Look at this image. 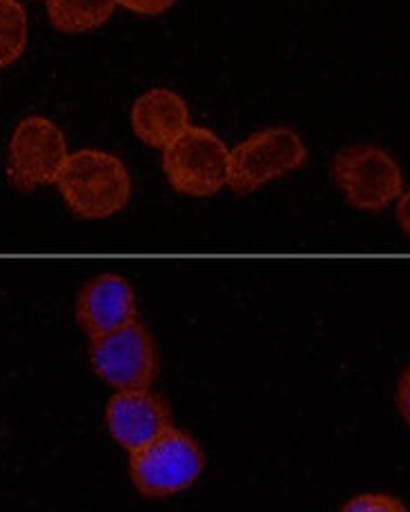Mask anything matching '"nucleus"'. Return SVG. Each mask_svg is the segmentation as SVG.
<instances>
[{
    "label": "nucleus",
    "instance_id": "20e7f679",
    "mask_svg": "<svg viewBox=\"0 0 410 512\" xmlns=\"http://www.w3.org/2000/svg\"><path fill=\"white\" fill-rule=\"evenodd\" d=\"M163 172L179 194L205 199L228 185L230 150L214 132L190 125L163 150Z\"/></svg>",
    "mask_w": 410,
    "mask_h": 512
},
{
    "label": "nucleus",
    "instance_id": "6e6552de",
    "mask_svg": "<svg viewBox=\"0 0 410 512\" xmlns=\"http://www.w3.org/2000/svg\"><path fill=\"white\" fill-rule=\"evenodd\" d=\"M105 423L119 446L136 452L172 428V415L165 399L150 390H116L107 403Z\"/></svg>",
    "mask_w": 410,
    "mask_h": 512
},
{
    "label": "nucleus",
    "instance_id": "ddd939ff",
    "mask_svg": "<svg viewBox=\"0 0 410 512\" xmlns=\"http://www.w3.org/2000/svg\"><path fill=\"white\" fill-rule=\"evenodd\" d=\"M341 512H408L402 504V499L393 495H384V492H366V495H357L341 508Z\"/></svg>",
    "mask_w": 410,
    "mask_h": 512
},
{
    "label": "nucleus",
    "instance_id": "7ed1b4c3",
    "mask_svg": "<svg viewBox=\"0 0 410 512\" xmlns=\"http://www.w3.org/2000/svg\"><path fill=\"white\" fill-rule=\"evenodd\" d=\"M330 172L355 210L382 212L404 194L402 167L377 145L346 147L335 156Z\"/></svg>",
    "mask_w": 410,
    "mask_h": 512
},
{
    "label": "nucleus",
    "instance_id": "f8f14e48",
    "mask_svg": "<svg viewBox=\"0 0 410 512\" xmlns=\"http://www.w3.org/2000/svg\"><path fill=\"white\" fill-rule=\"evenodd\" d=\"M27 14L18 0H0V70L16 63L27 49Z\"/></svg>",
    "mask_w": 410,
    "mask_h": 512
},
{
    "label": "nucleus",
    "instance_id": "39448f33",
    "mask_svg": "<svg viewBox=\"0 0 410 512\" xmlns=\"http://www.w3.org/2000/svg\"><path fill=\"white\" fill-rule=\"evenodd\" d=\"M308 163V147L290 127H270L230 150L228 187L239 196L259 190L279 176L301 170Z\"/></svg>",
    "mask_w": 410,
    "mask_h": 512
},
{
    "label": "nucleus",
    "instance_id": "f03ea898",
    "mask_svg": "<svg viewBox=\"0 0 410 512\" xmlns=\"http://www.w3.org/2000/svg\"><path fill=\"white\" fill-rule=\"evenodd\" d=\"M203 468L205 455L199 443L174 426L130 457L134 486L150 499H163L190 488Z\"/></svg>",
    "mask_w": 410,
    "mask_h": 512
},
{
    "label": "nucleus",
    "instance_id": "4468645a",
    "mask_svg": "<svg viewBox=\"0 0 410 512\" xmlns=\"http://www.w3.org/2000/svg\"><path fill=\"white\" fill-rule=\"evenodd\" d=\"M174 3H177V0H116V5L143 16H159L163 12H168Z\"/></svg>",
    "mask_w": 410,
    "mask_h": 512
},
{
    "label": "nucleus",
    "instance_id": "423d86ee",
    "mask_svg": "<svg viewBox=\"0 0 410 512\" xmlns=\"http://www.w3.org/2000/svg\"><path fill=\"white\" fill-rule=\"evenodd\" d=\"M90 363L116 390H150L159 374L156 343L141 321L90 337Z\"/></svg>",
    "mask_w": 410,
    "mask_h": 512
},
{
    "label": "nucleus",
    "instance_id": "f257e3e1",
    "mask_svg": "<svg viewBox=\"0 0 410 512\" xmlns=\"http://www.w3.org/2000/svg\"><path fill=\"white\" fill-rule=\"evenodd\" d=\"M67 208L85 221L107 219L130 203L132 179L116 156L99 150L70 154L56 181Z\"/></svg>",
    "mask_w": 410,
    "mask_h": 512
},
{
    "label": "nucleus",
    "instance_id": "dca6fc26",
    "mask_svg": "<svg viewBox=\"0 0 410 512\" xmlns=\"http://www.w3.org/2000/svg\"><path fill=\"white\" fill-rule=\"evenodd\" d=\"M395 216H397L399 228H402V232L410 239V190L404 192V194L397 199Z\"/></svg>",
    "mask_w": 410,
    "mask_h": 512
},
{
    "label": "nucleus",
    "instance_id": "0eeeda50",
    "mask_svg": "<svg viewBox=\"0 0 410 512\" xmlns=\"http://www.w3.org/2000/svg\"><path fill=\"white\" fill-rule=\"evenodd\" d=\"M70 159L67 141L50 118L29 116L18 123L9 143L7 176L16 190L32 192L58 181Z\"/></svg>",
    "mask_w": 410,
    "mask_h": 512
},
{
    "label": "nucleus",
    "instance_id": "1a4fd4ad",
    "mask_svg": "<svg viewBox=\"0 0 410 512\" xmlns=\"http://www.w3.org/2000/svg\"><path fill=\"white\" fill-rule=\"evenodd\" d=\"M76 321L90 337L136 321V294L128 279L101 274L87 281L76 299Z\"/></svg>",
    "mask_w": 410,
    "mask_h": 512
},
{
    "label": "nucleus",
    "instance_id": "9d476101",
    "mask_svg": "<svg viewBox=\"0 0 410 512\" xmlns=\"http://www.w3.org/2000/svg\"><path fill=\"white\" fill-rule=\"evenodd\" d=\"M190 127L188 103L165 87L145 92L132 107V130L139 139L165 150Z\"/></svg>",
    "mask_w": 410,
    "mask_h": 512
},
{
    "label": "nucleus",
    "instance_id": "2eb2a0df",
    "mask_svg": "<svg viewBox=\"0 0 410 512\" xmlns=\"http://www.w3.org/2000/svg\"><path fill=\"white\" fill-rule=\"evenodd\" d=\"M397 408L402 412L404 421L410 426V363L406 366L402 379H399V386H397Z\"/></svg>",
    "mask_w": 410,
    "mask_h": 512
},
{
    "label": "nucleus",
    "instance_id": "9b49d317",
    "mask_svg": "<svg viewBox=\"0 0 410 512\" xmlns=\"http://www.w3.org/2000/svg\"><path fill=\"white\" fill-rule=\"evenodd\" d=\"M116 0H47V14L58 32L81 34L101 27L112 16Z\"/></svg>",
    "mask_w": 410,
    "mask_h": 512
}]
</instances>
